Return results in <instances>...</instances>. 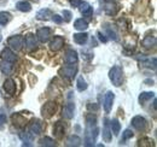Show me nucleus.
I'll use <instances>...</instances> for the list:
<instances>
[{"label": "nucleus", "instance_id": "58836bf2", "mask_svg": "<svg viewBox=\"0 0 157 147\" xmlns=\"http://www.w3.org/2000/svg\"><path fill=\"white\" fill-rule=\"evenodd\" d=\"M52 19H53V22L57 23V24H62V23H63V17H60L59 15H52Z\"/></svg>", "mask_w": 157, "mask_h": 147}, {"label": "nucleus", "instance_id": "ddd939ff", "mask_svg": "<svg viewBox=\"0 0 157 147\" xmlns=\"http://www.w3.org/2000/svg\"><path fill=\"white\" fill-rule=\"evenodd\" d=\"M74 111H75V105L73 101H69L64 109H63V117L67 119H71L74 117Z\"/></svg>", "mask_w": 157, "mask_h": 147}, {"label": "nucleus", "instance_id": "e433bc0d", "mask_svg": "<svg viewBox=\"0 0 157 147\" xmlns=\"http://www.w3.org/2000/svg\"><path fill=\"white\" fill-rule=\"evenodd\" d=\"M71 17H73V15H71L70 11H68V10H64V11H63V21L70 22V21H71Z\"/></svg>", "mask_w": 157, "mask_h": 147}, {"label": "nucleus", "instance_id": "b1692460", "mask_svg": "<svg viewBox=\"0 0 157 147\" xmlns=\"http://www.w3.org/2000/svg\"><path fill=\"white\" fill-rule=\"evenodd\" d=\"M73 39H74V41L78 43V45H83V43H86L87 42V39H88V34L87 33H76V34H74L73 35Z\"/></svg>", "mask_w": 157, "mask_h": 147}, {"label": "nucleus", "instance_id": "473e14b6", "mask_svg": "<svg viewBox=\"0 0 157 147\" xmlns=\"http://www.w3.org/2000/svg\"><path fill=\"white\" fill-rule=\"evenodd\" d=\"M39 145L40 146H45V147H53V146H56V142H55L51 138L45 136V138H42L39 141Z\"/></svg>", "mask_w": 157, "mask_h": 147}, {"label": "nucleus", "instance_id": "c9c22d12", "mask_svg": "<svg viewBox=\"0 0 157 147\" xmlns=\"http://www.w3.org/2000/svg\"><path fill=\"white\" fill-rule=\"evenodd\" d=\"M138 146H152V140L149 138H143L138 141Z\"/></svg>", "mask_w": 157, "mask_h": 147}, {"label": "nucleus", "instance_id": "c03bdc74", "mask_svg": "<svg viewBox=\"0 0 157 147\" xmlns=\"http://www.w3.org/2000/svg\"><path fill=\"white\" fill-rule=\"evenodd\" d=\"M30 1H34V2H39V0H30Z\"/></svg>", "mask_w": 157, "mask_h": 147}, {"label": "nucleus", "instance_id": "4be33fe9", "mask_svg": "<svg viewBox=\"0 0 157 147\" xmlns=\"http://www.w3.org/2000/svg\"><path fill=\"white\" fill-rule=\"evenodd\" d=\"M52 15L53 13H52V11L50 9H42L36 13V18L39 21H48L52 17Z\"/></svg>", "mask_w": 157, "mask_h": 147}, {"label": "nucleus", "instance_id": "f8f14e48", "mask_svg": "<svg viewBox=\"0 0 157 147\" xmlns=\"http://www.w3.org/2000/svg\"><path fill=\"white\" fill-rule=\"evenodd\" d=\"M2 88H4V91L7 93V94L13 95V94L16 93V83H15V81H13L12 78H6V80L4 81Z\"/></svg>", "mask_w": 157, "mask_h": 147}, {"label": "nucleus", "instance_id": "2eb2a0df", "mask_svg": "<svg viewBox=\"0 0 157 147\" xmlns=\"http://www.w3.org/2000/svg\"><path fill=\"white\" fill-rule=\"evenodd\" d=\"M78 7H80V12L85 16V17H91L92 16V13H93V7L88 4V2H86V1H81V4L78 5Z\"/></svg>", "mask_w": 157, "mask_h": 147}, {"label": "nucleus", "instance_id": "412c9836", "mask_svg": "<svg viewBox=\"0 0 157 147\" xmlns=\"http://www.w3.org/2000/svg\"><path fill=\"white\" fill-rule=\"evenodd\" d=\"M0 57H1L2 60H7V62H12V63H15L16 59H17L16 55H15V53H13L10 48H5V50H2V52H1Z\"/></svg>", "mask_w": 157, "mask_h": 147}, {"label": "nucleus", "instance_id": "79ce46f5", "mask_svg": "<svg viewBox=\"0 0 157 147\" xmlns=\"http://www.w3.org/2000/svg\"><path fill=\"white\" fill-rule=\"evenodd\" d=\"M98 37H99V40H100L101 42H104V43H105V42L108 41V39L105 37V35H104V34H101L100 32H98Z\"/></svg>", "mask_w": 157, "mask_h": 147}, {"label": "nucleus", "instance_id": "aec40b11", "mask_svg": "<svg viewBox=\"0 0 157 147\" xmlns=\"http://www.w3.org/2000/svg\"><path fill=\"white\" fill-rule=\"evenodd\" d=\"M13 70V63L12 62H7V60H2L0 63V71L5 75H10Z\"/></svg>", "mask_w": 157, "mask_h": 147}, {"label": "nucleus", "instance_id": "423d86ee", "mask_svg": "<svg viewBox=\"0 0 157 147\" xmlns=\"http://www.w3.org/2000/svg\"><path fill=\"white\" fill-rule=\"evenodd\" d=\"M7 43L13 51H21L23 46V37L21 35H13V36L9 37Z\"/></svg>", "mask_w": 157, "mask_h": 147}, {"label": "nucleus", "instance_id": "5701e85b", "mask_svg": "<svg viewBox=\"0 0 157 147\" xmlns=\"http://www.w3.org/2000/svg\"><path fill=\"white\" fill-rule=\"evenodd\" d=\"M156 42H157V40L155 36H146L144 40H143L141 45H143L144 48L150 50V48H154V47L156 46Z\"/></svg>", "mask_w": 157, "mask_h": 147}, {"label": "nucleus", "instance_id": "f704fd0d", "mask_svg": "<svg viewBox=\"0 0 157 147\" xmlns=\"http://www.w3.org/2000/svg\"><path fill=\"white\" fill-rule=\"evenodd\" d=\"M133 131L131 130V129H126L124 131H123V134H122V139H121V142H124V141H127V140H129V139H132L133 138Z\"/></svg>", "mask_w": 157, "mask_h": 147}, {"label": "nucleus", "instance_id": "2f4dec72", "mask_svg": "<svg viewBox=\"0 0 157 147\" xmlns=\"http://www.w3.org/2000/svg\"><path fill=\"white\" fill-rule=\"evenodd\" d=\"M10 21H11V13L10 12H6V11L0 12V24L1 25H6Z\"/></svg>", "mask_w": 157, "mask_h": 147}, {"label": "nucleus", "instance_id": "ea45409f", "mask_svg": "<svg viewBox=\"0 0 157 147\" xmlns=\"http://www.w3.org/2000/svg\"><path fill=\"white\" fill-rule=\"evenodd\" d=\"M87 107H88V110H91V111H98V109H99L98 105H97V104H93V103L88 104Z\"/></svg>", "mask_w": 157, "mask_h": 147}, {"label": "nucleus", "instance_id": "f257e3e1", "mask_svg": "<svg viewBox=\"0 0 157 147\" xmlns=\"http://www.w3.org/2000/svg\"><path fill=\"white\" fill-rule=\"evenodd\" d=\"M99 129L97 126V117L93 113H88L86 116V128H85V145L93 146L96 144Z\"/></svg>", "mask_w": 157, "mask_h": 147}, {"label": "nucleus", "instance_id": "6e6552de", "mask_svg": "<svg viewBox=\"0 0 157 147\" xmlns=\"http://www.w3.org/2000/svg\"><path fill=\"white\" fill-rule=\"evenodd\" d=\"M114 100H115V94L113 92H106L105 96H104V110L106 113H109L111 111V107H113V104H114Z\"/></svg>", "mask_w": 157, "mask_h": 147}, {"label": "nucleus", "instance_id": "f03ea898", "mask_svg": "<svg viewBox=\"0 0 157 147\" xmlns=\"http://www.w3.org/2000/svg\"><path fill=\"white\" fill-rule=\"evenodd\" d=\"M109 78L111 81V83L115 86V87H120L122 83H123V71H122V68L118 66V65H115L110 69L109 71Z\"/></svg>", "mask_w": 157, "mask_h": 147}, {"label": "nucleus", "instance_id": "a878e982", "mask_svg": "<svg viewBox=\"0 0 157 147\" xmlns=\"http://www.w3.org/2000/svg\"><path fill=\"white\" fill-rule=\"evenodd\" d=\"M16 9L21 11V12H29L30 10H32V5L28 2V1H25V0H22V1H18L17 4H16Z\"/></svg>", "mask_w": 157, "mask_h": 147}, {"label": "nucleus", "instance_id": "c756f323", "mask_svg": "<svg viewBox=\"0 0 157 147\" xmlns=\"http://www.w3.org/2000/svg\"><path fill=\"white\" fill-rule=\"evenodd\" d=\"M81 145V139L78 138V135H71L68 138L67 140V146H80Z\"/></svg>", "mask_w": 157, "mask_h": 147}, {"label": "nucleus", "instance_id": "7ed1b4c3", "mask_svg": "<svg viewBox=\"0 0 157 147\" xmlns=\"http://www.w3.org/2000/svg\"><path fill=\"white\" fill-rule=\"evenodd\" d=\"M58 73H59V75L63 76L64 78L71 80V78H74V77L76 76V74H78V65H75V64L65 65V66H63V68L59 69Z\"/></svg>", "mask_w": 157, "mask_h": 147}, {"label": "nucleus", "instance_id": "1a4fd4ad", "mask_svg": "<svg viewBox=\"0 0 157 147\" xmlns=\"http://www.w3.org/2000/svg\"><path fill=\"white\" fill-rule=\"evenodd\" d=\"M65 134V126L63 122H56L53 126V135L57 140H62Z\"/></svg>", "mask_w": 157, "mask_h": 147}, {"label": "nucleus", "instance_id": "39448f33", "mask_svg": "<svg viewBox=\"0 0 157 147\" xmlns=\"http://www.w3.org/2000/svg\"><path fill=\"white\" fill-rule=\"evenodd\" d=\"M137 59L140 62V64L143 66H146L149 69H156V57H152V58H149V57H145L144 55H139L137 57Z\"/></svg>", "mask_w": 157, "mask_h": 147}, {"label": "nucleus", "instance_id": "0eeeda50", "mask_svg": "<svg viewBox=\"0 0 157 147\" xmlns=\"http://www.w3.org/2000/svg\"><path fill=\"white\" fill-rule=\"evenodd\" d=\"M131 123H132V126L137 129V130L144 131L145 129L147 128V122H146V119H145L144 117H141V116H136V117H133L132 121H131Z\"/></svg>", "mask_w": 157, "mask_h": 147}, {"label": "nucleus", "instance_id": "6ab92c4d", "mask_svg": "<svg viewBox=\"0 0 157 147\" xmlns=\"http://www.w3.org/2000/svg\"><path fill=\"white\" fill-rule=\"evenodd\" d=\"M113 139V133L109 128V121L108 118L104 119V129H103V140L105 142H110Z\"/></svg>", "mask_w": 157, "mask_h": 147}, {"label": "nucleus", "instance_id": "9d476101", "mask_svg": "<svg viewBox=\"0 0 157 147\" xmlns=\"http://www.w3.org/2000/svg\"><path fill=\"white\" fill-rule=\"evenodd\" d=\"M23 42H24V47H25L28 51H33V50H35L36 46H38L36 39H35V36H34L33 34H28V35L25 36V39L23 40Z\"/></svg>", "mask_w": 157, "mask_h": 147}, {"label": "nucleus", "instance_id": "20e7f679", "mask_svg": "<svg viewBox=\"0 0 157 147\" xmlns=\"http://www.w3.org/2000/svg\"><path fill=\"white\" fill-rule=\"evenodd\" d=\"M57 111V104L55 101H47L41 107V115L45 118H51Z\"/></svg>", "mask_w": 157, "mask_h": 147}, {"label": "nucleus", "instance_id": "7c9ffc66", "mask_svg": "<svg viewBox=\"0 0 157 147\" xmlns=\"http://www.w3.org/2000/svg\"><path fill=\"white\" fill-rule=\"evenodd\" d=\"M110 127H111V131L114 133V135L117 136L120 130H121V124H120L118 119H116V118L111 119V121H110Z\"/></svg>", "mask_w": 157, "mask_h": 147}, {"label": "nucleus", "instance_id": "393cba45", "mask_svg": "<svg viewBox=\"0 0 157 147\" xmlns=\"http://www.w3.org/2000/svg\"><path fill=\"white\" fill-rule=\"evenodd\" d=\"M12 122H13V124L16 126V127H18V128H22V127H24L25 126V118L20 115V113H15L13 116H12Z\"/></svg>", "mask_w": 157, "mask_h": 147}, {"label": "nucleus", "instance_id": "a211bd4d", "mask_svg": "<svg viewBox=\"0 0 157 147\" xmlns=\"http://www.w3.org/2000/svg\"><path fill=\"white\" fill-rule=\"evenodd\" d=\"M63 46H64V39L62 36H55V39H53V40L51 41V43H50V48H51L52 51H55V52L59 51Z\"/></svg>", "mask_w": 157, "mask_h": 147}, {"label": "nucleus", "instance_id": "f3484780", "mask_svg": "<svg viewBox=\"0 0 157 147\" xmlns=\"http://www.w3.org/2000/svg\"><path fill=\"white\" fill-rule=\"evenodd\" d=\"M36 36H38L39 41H41V42H47L50 36H51L50 28H40L38 30V33H36Z\"/></svg>", "mask_w": 157, "mask_h": 147}, {"label": "nucleus", "instance_id": "4468645a", "mask_svg": "<svg viewBox=\"0 0 157 147\" xmlns=\"http://www.w3.org/2000/svg\"><path fill=\"white\" fill-rule=\"evenodd\" d=\"M42 131V126L40 123L39 119H33L29 124V133H32L33 135H40Z\"/></svg>", "mask_w": 157, "mask_h": 147}, {"label": "nucleus", "instance_id": "c85d7f7f", "mask_svg": "<svg viewBox=\"0 0 157 147\" xmlns=\"http://www.w3.org/2000/svg\"><path fill=\"white\" fill-rule=\"evenodd\" d=\"M154 96H155V93H152V92H143L140 95H139V103H140L141 105H144L146 101L151 100Z\"/></svg>", "mask_w": 157, "mask_h": 147}, {"label": "nucleus", "instance_id": "37998d69", "mask_svg": "<svg viewBox=\"0 0 157 147\" xmlns=\"http://www.w3.org/2000/svg\"><path fill=\"white\" fill-rule=\"evenodd\" d=\"M82 55H85V58H87V59H91L93 55H91V53H87V52H82Z\"/></svg>", "mask_w": 157, "mask_h": 147}, {"label": "nucleus", "instance_id": "bb28decb", "mask_svg": "<svg viewBox=\"0 0 157 147\" xmlns=\"http://www.w3.org/2000/svg\"><path fill=\"white\" fill-rule=\"evenodd\" d=\"M74 28L78 32H83V30H86L88 28V23L83 18H78L74 22Z\"/></svg>", "mask_w": 157, "mask_h": 147}, {"label": "nucleus", "instance_id": "a18cd8bd", "mask_svg": "<svg viewBox=\"0 0 157 147\" xmlns=\"http://www.w3.org/2000/svg\"><path fill=\"white\" fill-rule=\"evenodd\" d=\"M1 40H2V37H1V36H0V42H1Z\"/></svg>", "mask_w": 157, "mask_h": 147}, {"label": "nucleus", "instance_id": "9b49d317", "mask_svg": "<svg viewBox=\"0 0 157 147\" xmlns=\"http://www.w3.org/2000/svg\"><path fill=\"white\" fill-rule=\"evenodd\" d=\"M104 11L109 16H115L118 11V5L114 1H105L104 2Z\"/></svg>", "mask_w": 157, "mask_h": 147}, {"label": "nucleus", "instance_id": "cd10ccee", "mask_svg": "<svg viewBox=\"0 0 157 147\" xmlns=\"http://www.w3.org/2000/svg\"><path fill=\"white\" fill-rule=\"evenodd\" d=\"M20 138L21 140L24 142V145H30L29 142L33 141L34 135L32 133H29V131H22V133H20Z\"/></svg>", "mask_w": 157, "mask_h": 147}, {"label": "nucleus", "instance_id": "72a5a7b5", "mask_svg": "<svg viewBox=\"0 0 157 147\" xmlns=\"http://www.w3.org/2000/svg\"><path fill=\"white\" fill-rule=\"evenodd\" d=\"M76 87H78V92H83L87 89V82L83 80V77H78V82H76Z\"/></svg>", "mask_w": 157, "mask_h": 147}, {"label": "nucleus", "instance_id": "a19ab883", "mask_svg": "<svg viewBox=\"0 0 157 147\" xmlns=\"http://www.w3.org/2000/svg\"><path fill=\"white\" fill-rule=\"evenodd\" d=\"M69 4L73 7H78V5L81 4V0H69Z\"/></svg>", "mask_w": 157, "mask_h": 147}, {"label": "nucleus", "instance_id": "dca6fc26", "mask_svg": "<svg viewBox=\"0 0 157 147\" xmlns=\"http://www.w3.org/2000/svg\"><path fill=\"white\" fill-rule=\"evenodd\" d=\"M78 52L74 51V50H68L67 53H65V57H64V60L67 64H76L78 63Z\"/></svg>", "mask_w": 157, "mask_h": 147}, {"label": "nucleus", "instance_id": "4c0bfd02", "mask_svg": "<svg viewBox=\"0 0 157 147\" xmlns=\"http://www.w3.org/2000/svg\"><path fill=\"white\" fill-rule=\"evenodd\" d=\"M6 121H7L6 113H4L2 111H0V128H2V126L6 123Z\"/></svg>", "mask_w": 157, "mask_h": 147}]
</instances>
